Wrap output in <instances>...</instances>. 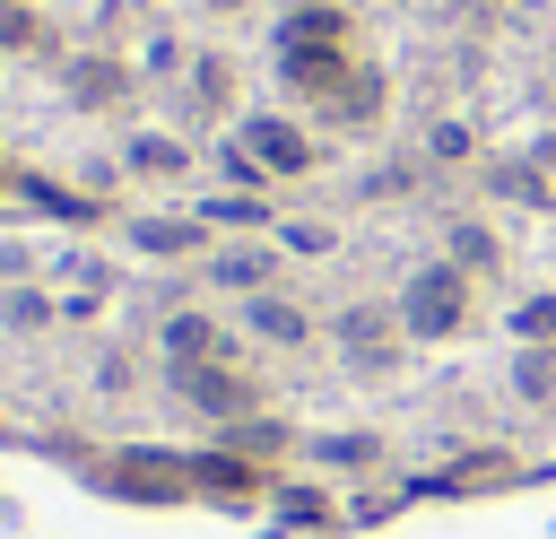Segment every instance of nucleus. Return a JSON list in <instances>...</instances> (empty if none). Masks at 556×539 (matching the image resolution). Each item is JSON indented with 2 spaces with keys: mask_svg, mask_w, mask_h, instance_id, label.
I'll list each match as a JSON object with an SVG mask.
<instances>
[{
  "mask_svg": "<svg viewBox=\"0 0 556 539\" xmlns=\"http://www.w3.org/2000/svg\"><path fill=\"white\" fill-rule=\"evenodd\" d=\"M391 313H400V330H408L417 348H452V339H469V330H478V278H469V270H452V261L434 252V261H417V270L400 278Z\"/></svg>",
  "mask_w": 556,
  "mask_h": 539,
  "instance_id": "1",
  "label": "nucleus"
},
{
  "mask_svg": "<svg viewBox=\"0 0 556 539\" xmlns=\"http://www.w3.org/2000/svg\"><path fill=\"white\" fill-rule=\"evenodd\" d=\"M226 139L252 156V174H261V183H304V174H321V165H330L321 130H313L304 113H243Z\"/></svg>",
  "mask_w": 556,
  "mask_h": 539,
  "instance_id": "2",
  "label": "nucleus"
},
{
  "mask_svg": "<svg viewBox=\"0 0 556 539\" xmlns=\"http://www.w3.org/2000/svg\"><path fill=\"white\" fill-rule=\"evenodd\" d=\"M330 339H339V356H348V374L356 383H391L400 365H408V330H400V313L391 304H374V296H356V304H339L330 313Z\"/></svg>",
  "mask_w": 556,
  "mask_h": 539,
  "instance_id": "3",
  "label": "nucleus"
},
{
  "mask_svg": "<svg viewBox=\"0 0 556 539\" xmlns=\"http://www.w3.org/2000/svg\"><path fill=\"white\" fill-rule=\"evenodd\" d=\"M165 383H174V400L200 409L208 426H235V417L261 409V374H252L243 356H217V365H165Z\"/></svg>",
  "mask_w": 556,
  "mask_h": 539,
  "instance_id": "4",
  "label": "nucleus"
},
{
  "mask_svg": "<svg viewBox=\"0 0 556 539\" xmlns=\"http://www.w3.org/2000/svg\"><path fill=\"white\" fill-rule=\"evenodd\" d=\"M139 87H148V78H139L130 52H70V61H61V104H70V113H122Z\"/></svg>",
  "mask_w": 556,
  "mask_h": 539,
  "instance_id": "5",
  "label": "nucleus"
},
{
  "mask_svg": "<svg viewBox=\"0 0 556 539\" xmlns=\"http://www.w3.org/2000/svg\"><path fill=\"white\" fill-rule=\"evenodd\" d=\"M182 122L191 130H235L243 122V70H235V52H191V70H182Z\"/></svg>",
  "mask_w": 556,
  "mask_h": 539,
  "instance_id": "6",
  "label": "nucleus"
},
{
  "mask_svg": "<svg viewBox=\"0 0 556 539\" xmlns=\"http://www.w3.org/2000/svg\"><path fill=\"white\" fill-rule=\"evenodd\" d=\"M304 122H313V130H339V139H374V130L391 122V70H382V61H365V70H356L330 104H313Z\"/></svg>",
  "mask_w": 556,
  "mask_h": 539,
  "instance_id": "7",
  "label": "nucleus"
},
{
  "mask_svg": "<svg viewBox=\"0 0 556 539\" xmlns=\"http://www.w3.org/2000/svg\"><path fill=\"white\" fill-rule=\"evenodd\" d=\"M269 52H365V35H356L348 0H321V9H278Z\"/></svg>",
  "mask_w": 556,
  "mask_h": 539,
  "instance_id": "8",
  "label": "nucleus"
},
{
  "mask_svg": "<svg viewBox=\"0 0 556 539\" xmlns=\"http://www.w3.org/2000/svg\"><path fill=\"white\" fill-rule=\"evenodd\" d=\"M469 174H478V191H486V200H504V209H530V217H547V209H556V183L539 174V156H530V148H486Z\"/></svg>",
  "mask_w": 556,
  "mask_h": 539,
  "instance_id": "9",
  "label": "nucleus"
},
{
  "mask_svg": "<svg viewBox=\"0 0 556 539\" xmlns=\"http://www.w3.org/2000/svg\"><path fill=\"white\" fill-rule=\"evenodd\" d=\"M269 61H278V87H287V104H295V113L330 104V96L365 70V52H269Z\"/></svg>",
  "mask_w": 556,
  "mask_h": 539,
  "instance_id": "10",
  "label": "nucleus"
},
{
  "mask_svg": "<svg viewBox=\"0 0 556 539\" xmlns=\"http://www.w3.org/2000/svg\"><path fill=\"white\" fill-rule=\"evenodd\" d=\"M278 252H287V243H208V252H200V278H208L217 296H269L278 270H287Z\"/></svg>",
  "mask_w": 556,
  "mask_h": 539,
  "instance_id": "11",
  "label": "nucleus"
},
{
  "mask_svg": "<svg viewBox=\"0 0 556 539\" xmlns=\"http://www.w3.org/2000/svg\"><path fill=\"white\" fill-rule=\"evenodd\" d=\"M156 348H165V365H217V356H235V330L208 304H174L156 322Z\"/></svg>",
  "mask_w": 556,
  "mask_h": 539,
  "instance_id": "12",
  "label": "nucleus"
},
{
  "mask_svg": "<svg viewBox=\"0 0 556 539\" xmlns=\"http://www.w3.org/2000/svg\"><path fill=\"white\" fill-rule=\"evenodd\" d=\"M243 330H252L261 348H313V330H321V322H313L287 287H269V296H243Z\"/></svg>",
  "mask_w": 556,
  "mask_h": 539,
  "instance_id": "13",
  "label": "nucleus"
},
{
  "mask_svg": "<svg viewBox=\"0 0 556 539\" xmlns=\"http://www.w3.org/2000/svg\"><path fill=\"white\" fill-rule=\"evenodd\" d=\"M443 261L469 270L478 287H504V235H495L486 217H452V226H443Z\"/></svg>",
  "mask_w": 556,
  "mask_h": 539,
  "instance_id": "14",
  "label": "nucleus"
},
{
  "mask_svg": "<svg viewBox=\"0 0 556 539\" xmlns=\"http://www.w3.org/2000/svg\"><path fill=\"white\" fill-rule=\"evenodd\" d=\"M122 235H130V252H148V261H200V252H208V217H130Z\"/></svg>",
  "mask_w": 556,
  "mask_h": 539,
  "instance_id": "15",
  "label": "nucleus"
},
{
  "mask_svg": "<svg viewBox=\"0 0 556 539\" xmlns=\"http://www.w3.org/2000/svg\"><path fill=\"white\" fill-rule=\"evenodd\" d=\"M122 165H130L139 183H182V174H191V139H182V130H139V139L122 148Z\"/></svg>",
  "mask_w": 556,
  "mask_h": 539,
  "instance_id": "16",
  "label": "nucleus"
},
{
  "mask_svg": "<svg viewBox=\"0 0 556 539\" xmlns=\"http://www.w3.org/2000/svg\"><path fill=\"white\" fill-rule=\"evenodd\" d=\"M191 487H200V496H243V504H252V496L269 487V469L243 461V452L226 443V452H200V461H191Z\"/></svg>",
  "mask_w": 556,
  "mask_h": 539,
  "instance_id": "17",
  "label": "nucleus"
},
{
  "mask_svg": "<svg viewBox=\"0 0 556 539\" xmlns=\"http://www.w3.org/2000/svg\"><path fill=\"white\" fill-rule=\"evenodd\" d=\"M304 452L321 469H382V435L374 426H330V435H304Z\"/></svg>",
  "mask_w": 556,
  "mask_h": 539,
  "instance_id": "18",
  "label": "nucleus"
},
{
  "mask_svg": "<svg viewBox=\"0 0 556 539\" xmlns=\"http://www.w3.org/2000/svg\"><path fill=\"white\" fill-rule=\"evenodd\" d=\"M226 443H235L243 461H278V452H295V426H287V417H269V409H252V417H235V426H226Z\"/></svg>",
  "mask_w": 556,
  "mask_h": 539,
  "instance_id": "19",
  "label": "nucleus"
},
{
  "mask_svg": "<svg viewBox=\"0 0 556 539\" xmlns=\"http://www.w3.org/2000/svg\"><path fill=\"white\" fill-rule=\"evenodd\" d=\"M513 400L521 409H556V348H513Z\"/></svg>",
  "mask_w": 556,
  "mask_h": 539,
  "instance_id": "20",
  "label": "nucleus"
},
{
  "mask_svg": "<svg viewBox=\"0 0 556 539\" xmlns=\"http://www.w3.org/2000/svg\"><path fill=\"white\" fill-rule=\"evenodd\" d=\"M504 330H513V348H556V287L513 296V304H504Z\"/></svg>",
  "mask_w": 556,
  "mask_h": 539,
  "instance_id": "21",
  "label": "nucleus"
},
{
  "mask_svg": "<svg viewBox=\"0 0 556 539\" xmlns=\"http://www.w3.org/2000/svg\"><path fill=\"white\" fill-rule=\"evenodd\" d=\"M417 156H426V165H460V174H469V165L486 156V139H478L469 122H452V113H443V122H426V148H417Z\"/></svg>",
  "mask_w": 556,
  "mask_h": 539,
  "instance_id": "22",
  "label": "nucleus"
},
{
  "mask_svg": "<svg viewBox=\"0 0 556 539\" xmlns=\"http://www.w3.org/2000/svg\"><path fill=\"white\" fill-rule=\"evenodd\" d=\"M43 43H52L43 9L35 0H0V52H43Z\"/></svg>",
  "mask_w": 556,
  "mask_h": 539,
  "instance_id": "23",
  "label": "nucleus"
},
{
  "mask_svg": "<svg viewBox=\"0 0 556 539\" xmlns=\"http://www.w3.org/2000/svg\"><path fill=\"white\" fill-rule=\"evenodd\" d=\"M200 217H208V226H278V209H269V191H226V200H208Z\"/></svg>",
  "mask_w": 556,
  "mask_h": 539,
  "instance_id": "24",
  "label": "nucleus"
},
{
  "mask_svg": "<svg viewBox=\"0 0 556 539\" xmlns=\"http://www.w3.org/2000/svg\"><path fill=\"white\" fill-rule=\"evenodd\" d=\"M278 243H287V252H330L339 226H321V217H278Z\"/></svg>",
  "mask_w": 556,
  "mask_h": 539,
  "instance_id": "25",
  "label": "nucleus"
},
{
  "mask_svg": "<svg viewBox=\"0 0 556 539\" xmlns=\"http://www.w3.org/2000/svg\"><path fill=\"white\" fill-rule=\"evenodd\" d=\"M495 478H513V461H504V452H478V461L443 469V487H495Z\"/></svg>",
  "mask_w": 556,
  "mask_h": 539,
  "instance_id": "26",
  "label": "nucleus"
},
{
  "mask_svg": "<svg viewBox=\"0 0 556 539\" xmlns=\"http://www.w3.org/2000/svg\"><path fill=\"white\" fill-rule=\"evenodd\" d=\"M521 148H530V156H539V174H547V183H556V122H547V130H530V139H521Z\"/></svg>",
  "mask_w": 556,
  "mask_h": 539,
  "instance_id": "27",
  "label": "nucleus"
},
{
  "mask_svg": "<svg viewBox=\"0 0 556 539\" xmlns=\"http://www.w3.org/2000/svg\"><path fill=\"white\" fill-rule=\"evenodd\" d=\"M539 104H547V113H556V52H547V61H539Z\"/></svg>",
  "mask_w": 556,
  "mask_h": 539,
  "instance_id": "28",
  "label": "nucleus"
},
{
  "mask_svg": "<svg viewBox=\"0 0 556 539\" xmlns=\"http://www.w3.org/2000/svg\"><path fill=\"white\" fill-rule=\"evenodd\" d=\"M200 9H208V17H243L252 0H200Z\"/></svg>",
  "mask_w": 556,
  "mask_h": 539,
  "instance_id": "29",
  "label": "nucleus"
},
{
  "mask_svg": "<svg viewBox=\"0 0 556 539\" xmlns=\"http://www.w3.org/2000/svg\"><path fill=\"white\" fill-rule=\"evenodd\" d=\"M9 183H17V165H9V148H0V191H9Z\"/></svg>",
  "mask_w": 556,
  "mask_h": 539,
  "instance_id": "30",
  "label": "nucleus"
},
{
  "mask_svg": "<svg viewBox=\"0 0 556 539\" xmlns=\"http://www.w3.org/2000/svg\"><path fill=\"white\" fill-rule=\"evenodd\" d=\"M278 9H321V0H278Z\"/></svg>",
  "mask_w": 556,
  "mask_h": 539,
  "instance_id": "31",
  "label": "nucleus"
}]
</instances>
